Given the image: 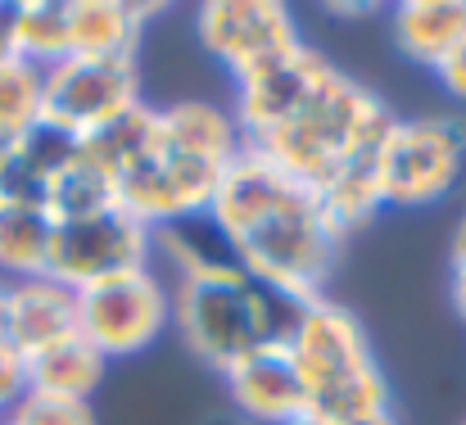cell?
Instances as JSON below:
<instances>
[{
  "label": "cell",
  "instance_id": "16",
  "mask_svg": "<svg viewBox=\"0 0 466 425\" xmlns=\"http://www.w3.org/2000/svg\"><path fill=\"white\" fill-rule=\"evenodd\" d=\"M23 371H27V390H36V394L91 403V394L100 390V380L109 371V358H100V349H91L82 335H68V339L23 358Z\"/></svg>",
  "mask_w": 466,
  "mask_h": 425
},
{
  "label": "cell",
  "instance_id": "21",
  "mask_svg": "<svg viewBox=\"0 0 466 425\" xmlns=\"http://www.w3.org/2000/svg\"><path fill=\"white\" fill-rule=\"evenodd\" d=\"M27 394V371H23V358L0 344V417H9V408Z\"/></svg>",
  "mask_w": 466,
  "mask_h": 425
},
{
  "label": "cell",
  "instance_id": "13",
  "mask_svg": "<svg viewBox=\"0 0 466 425\" xmlns=\"http://www.w3.org/2000/svg\"><path fill=\"white\" fill-rule=\"evenodd\" d=\"M114 204H118L114 177L91 154H82L77 145L68 141L64 154L55 158V167L46 172V181H41V208H46V218L50 222H73V218L105 213Z\"/></svg>",
  "mask_w": 466,
  "mask_h": 425
},
{
  "label": "cell",
  "instance_id": "9",
  "mask_svg": "<svg viewBox=\"0 0 466 425\" xmlns=\"http://www.w3.org/2000/svg\"><path fill=\"white\" fill-rule=\"evenodd\" d=\"M150 254H155V231L141 218H132L123 204H114V208L91 213V218L55 222L46 277L77 294L86 285L150 268Z\"/></svg>",
  "mask_w": 466,
  "mask_h": 425
},
{
  "label": "cell",
  "instance_id": "8",
  "mask_svg": "<svg viewBox=\"0 0 466 425\" xmlns=\"http://www.w3.org/2000/svg\"><path fill=\"white\" fill-rule=\"evenodd\" d=\"M172 326V289L155 268L77 289V335L100 358H137Z\"/></svg>",
  "mask_w": 466,
  "mask_h": 425
},
{
  "label": "cell",
  "instance_id": "1",
  "mask_svg": "<svg viewBox=\"0 0 466 425\" xmlns=\"http://www.w3.org/2000/svg\"><path fill=\"white\" fill-rule=\"evenodd\" d=\"M231 118L245 149L263 154L317 195L339 240L367 231L385 208L376 158L399 114L385 105V96L335 68L309 41L240 77Z\"/></svg>",
  "mask_w": 466,
  "mask_h": 425
},
{
  "label": "cell",
  "instance_id": "27",
  "mask_svg": "<svg viewBox=\"0 0 466 425\" xmlns=\"http://www.w3.org/2000/svg\"><path fill=\"white\" fill-rule=\"evenodd\" d=\"M23 141H27V137H23ZM14 149H18V141H5V137H0V163H5V158H9Z\"/></svg>",
  "mask_w": 466,
  "mask_h": 425
},
{
  "label": "cell",
  "instance_id": "11",
  "mask_svg": "<svg viewBox=\"0 0 466 425\" xmlns=\"http://www.w3.org/2000/svg\"><path fill=\"white\" fill-rule=\"evenodd\" d=\"M227 394H231V412L249 425H295L312 417L304 376L286 349V335L258 353H249L245 362H236L227 376Z\"/></svg>",
  "mask_w": 466,
  "mask_h": 425
},
{
  "label": "cell",
  "instance_id": "24",
  "mask_svg": "<svg viewBox=\"0 0 466 425\" xmlns=\"http://www.w3.org/2000/svg\"><path fill=\"white\" fill-rule=\"evenodd\" d=\"M449 299H453L458 317L466 321V272H453V281H449Z\"/></svg>",
  "mask_w": 466,
  "mask_h": 425
},
{
  "label": "cell",
  "instance_id": "12",
  "mask_svg": "<svg viewBox=\"0 0 466 425\" xmlns=\"http://www.w3.org/2000/svg\"><path fill=\"white\" fill-rule=\"evenodd\" d=\"M77 335V294L50 277L5 281V344L32 358L59 339Z\"/></svg>",
  "mask_w": 466,
  "mask_h": 425
},
{
  "label": "cell",
  "instance_id": "7",
  "mask_svg": "<svg viewBox=\"0 0 466 425\" xmlns=\"http://www.w3.org/2000/svg\"><path fill=\"white\" fill-rule=\"evenodd\" d=\"M141 105L137 55H73L41 73V127L64 141H86Z\"/></svg>",
  "mask_w": 466,
  "mask_h": 425
},
{
  "label": "cell",
  "instance_id": "25",
  "mask_svg": "<svg viewBox=\"0 0 466 425\" xmlns=\"http://www.w3.org/2000/svg\"><path fill=\"white\" fill-rule=\"evenodd\" d=\"M199 425H249V421H240L236 412H213V417H204Z\"/></svg>",
  "mask_w": 466,
  "mask_h": 425
},
{
  "label": "cell",
  "instance_id": "23",
  "mask_svg": "<svg viewBox=\"0 0 466 425\" xmlns=\"http://www.w3.org/2000/svg\"><path fill=\"white\" fill-rule=\"evenodd\" d=\"M449 268L466 272V213H462V222L453 227V240H449Z\"/></svg>",
  "mask_w": 466,
  "mask_h": 425
},
{
  "label": "cell",
  "instance_id": "22",
  "mask_svg": "<svg viewBox=\"0 0 466 425\" xmlns=\"http://www.w3.org/2000/svg\"><path fill=\"white\" fill-rule=\"evenodd\" d=\"M435 77L444 82V91H449L453 100H462V105H466V36L453 46V50H449V59L435 68Z\"/></svg>",
  "mask_w": 466,
  "mask_h": 425
},
{
  "label": "cell",
  "instance_id": "28",
  "mask_svg": "<svg viewBox=\"0 0 466 425\" xmlns=\"http://www.w3.org/2000/svg\"><path fill=\"white\" fill-rule=\"evenodd\" d=\"M295 425H344V421H330V417H304V421H295Z\"/></svg>",
  "mask_w": 466,
  "mask_h": 425
},
{
  "label": "cell",
  "instance_id": "30",
  "mask_svg": "<svg viewBox=\"0 0 466 425\" xmlns=\"http://www.w3.org/2000/svg\"><path fill=\"white\" fill-rule=\"evenodd\" d=\"M0 425H14V421H9V417H0Z\"/></svg>",
  "mask_w": 466,
  "mask_h": 425
},
{
  "label": "cell",
  "instance_id": "3",
  "mask_svg": "<svg viewBox=\"0 0 466 425\" xmlns=\"http://www.w3.org/2000/svg\"><path fill=\"white\" fill-rule=\"evenodd\" d=\"M245 154V137L231 109L213 100H177L155 109L150 137L114 172L118 204L150 231H172L208 218L218 186Z\"/></svg>",
  "mask_w": 466,
  "mask_h": 425
},
{
  "label": "cell",
  "instance_id": "5",
  "mask_svg": "<svg viewBox=\"0 0 466 425\" xmlns=\"http://www.w3.org/2000/svg\"><path fill=\"white\" fill-rule=\"evenodd\" d=\"M286 349L304 376L312 417L353 425L380 417V412H394L390 376L376 358L367 326L353 317V308H344L326 294L295 303L290 321H286Z\"/></svg>",
  "mask_w": 466,
  "mask_h": 425
},
{
  "label": "cell",
  "instance_id": "26",
  "mask_svg": "<svg viewBox=\"0 0 466 425\" xmlns=\"http://www.w3.org/2000/svg\"><path fill=\"white\" fill-rule=\"evenodd\" d=\"M5 59H14V55H9V32H5V5H0V64Z\"/></svg>",
  "mask_w": 466,
  "mask_h": 425
},
{
  "label": "cell",
  "instance_id": "4",
  "mask_svg": "<svg viewBox=\"0 0 466 425\" xmlns=\"http://www.w3.org/2000/svg\"><path fill=\"white\" fill-rule=\"evenodd\" d=\"M177 285H172V326L177 339L218 376H227L249 353L277 344L290 321V303L268 285L245 277L227 254L186 249L167 240Z\"/></svg>",
  "mask_w": 466,
  "mask_h": 425
},
{
  "label": "cell",
  "instance_id": "29",
  "mask_svg": "<svg viewBox=\"0 0 466 425\" xmlns=\"http://www.w3.org/2000/svg\"><path fill=\"white\" fill-rule=\"evenodd\" d=\"M0 344H5V281H0Z\"/></svg>",
  "mask_w": 466,
  "mask_h": 425
},
{
  "label": "cell",
  "instance_id": "14",
  "mask_svg": "<svg viewBox=\"0 0 466 425\" xmlns=\"http://www.w3.org/2000/svg\"><path fill=\"white\" fill-rule=\"evenodd\" d=\"M390 32L403 59L440 68L466 36V0H403L390 9Z\"/></svg>",
  "mask_w": 466,
  "mask_h": 425
},
{
  "label": "cell",
  "instance_id": "6",
  "mask_svg": "<svg viewBox=\"0 0 466 425\" xmlns=\"http://www.w3.org/2000/svg\"><path fill=\"white\" fill-rule=\"evenodd\" d=\"M466 181V118L417 114L394 118L376 158V186L385 208L444 204Z\"/></svg>",
  "mask_w": 466,
  "mask_h": 425
},
{
  "label": "cell",
  "instance_id": "18",
  "mask_svg": "<svg viewBox=\"0 0 466 425\" xmlns=\"http://www.w3.org/2000/svg\"><path fill=\"white\" fill-rule=\"evenodd\" d=\"M50 231L55 222L46 218L41 204H5L0 208V277L9 281L46 277Z\"/></svg>",
  "mask_w": 466,
  "mask_h": 425
},
{
  "label": "cell",
  "instance_id": "2",
  "mask_svg": "<svg viewBox=\"0 0 466 425\" xmlns=\"http://www.w3.org/2000/svg\"><path fill=\"white\" fill-rule=\"evenodd\" d=\"M208 231L222 254L277 299H321L339 268V231L326 222L317 195L245 149L208 204Z\"/></svg>",
  "mask_w": 466,
  "mask_h": 425
},
{
  "label": "cell",
  "instance_id": "19",
  "mask_svg": "<svg viewBox=\"0 0 466 425\" xmlns=\"http://www.w3.org/2000/svg\"><path fill=\"white\" fill-rule=\"evenodd\" d=\"M41 127V68L23 59L0 64V137L23 141Z\"/></svg>",
  "mask_w": 466,
  "mask_h": 425
},
{
  "label": "cell",
  "instance_id": "15",
  "mask_svg": "<svg viewBox=\"0 0 466 425\" xmlns=\"http://www.w3.org/2000/svg\"><path fill=\"white\" fill-rule=\"evenodd\" d=\"M150 14H155V5L68 0V46H73V55H137L141 27Z\"/></svg>",
  "mask_w": 466,
  "mask_h": 425
},
{
  "label": "cell",
  "instance_id": "20",
  "mask_svg": "<svg viewBox=\"0 0 466 425\" xmlns=\"http://www.w3.org/2000/svg\"><path fill=\"white\" fill-rule=\"evenodd\" d=\"M14 425H100L96 408L86 399H59V394H36L27 390L14 408H9Z\"/></svg>",
  "mask_w": 466,
  "mask_h": 425
},
{
  "label": "cell",
  "instance_id": "17",
  "mask_svg": "<svg viewBox=\"0 0 466 425\" xmlns=\"http://www.w3.org/2000/svg\"><path fill=\"white\" fill-rule=\"evenodd\" d=\"M9 55L32 68H55L73 55L68 46V0H18L5 5Z\"/></svg>",
  "mask_w": 466,
  "mask_h": 425
},
{
  "label": "cell",
  "instance_id": "10",
  "mask_svg": "<svg viewBox=\"0 0 466 425\" xmlns=\"http://www.w3.org/2000/svg\"><path fill=\"white\" fill-rule=\"evenodd\" d=\"M195 32L236 82L277 64L304 41L290 5L281 0H208L195 9Z\"/></svg>",
  "mask_w": 466,
  "mask_h": 425
}]
</instances>
